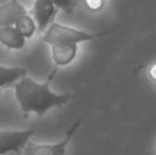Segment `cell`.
I'll use <instances>...</instances> for the list:
<instances>
[{
	"label": "cell",
	"mask_w": 156,
	"mask_h": 155,
	"mask_svg": "<svg viewBox=\"0 0 156 155\" xmlns=\"http://www.w3.org/2000/svg\"><path fill=\"white\" fill-rule=\"evenodd\" d=\"M87 9L93 12L102 10V8L105 4V0H84Z\"/></svg>",
	"instance_id": "12"
},
{
	"label": "cell",
	"mask_w": 156,
	"mask_h": 155,
	"mask_svg": "<svg viewBox=\"0 0 156 155\" xmlns=\"http://www.w3.org/2000/svg\"><path fill=\"white\" fill-rule=\"evenodd\" d=\"M148 72H149V77L151 78V80L154 81V82L156 83V63L151 65L150 68H149V70H148Z\"/></svg>",
	"instance_id": "13"
},
{
	"label": "cell",
	"mask_w": 156,
	"mask_h": 155,
	"mask_svg": "<svg viewBox=\"0 0 156 155\" xmlns=\"http://www.w3.org/2000/svg\"><path fill=\"white\" fill-rule=\"evenodd\" d=\"M105 34H106L105 31L90 33V32L68 27L56 21H52L49 27L43 32L41 41L49 46L55 45V44H76L79 45L80 43L93 41Z\"/></svg>",
	"instance_id": "2"
},
{
	"label": "cell",
	"mask_w": 156,
	"mask_h": 155,
	"mask_svg": "<svg viewBox=\"0 0 156 155\" xmlns=\"http://www.w3.org/2000/svg\"><path fill=\"white\" fill-rule=\"evenodd\" d=\"M81 125V120L78 119L71 124L62 140L54 143H36L31 140L27 143L21 155H65L68 145L76 135Z\"/></svg>",
	"instance_id": "4"
},
{
	"label": "cell",
	"mask_w": 156,
	"mask_h": 155,
	"mask_svg": "<svg viewBox=\"0 0 156 155\" xmlns=\"http://www.w3.org/2000/svg\"><path fill=\"white\" fill-rule=\"evenodd\" d=\"M28 75L27 68L21 66H4L0 64V88L13 86Z\"/></svg>",
	"instance_id": "9"
},
{
	"label": "cell",
	"mask_w": 156,
	"mask_h": 155,
	"mask_svg": "<svg viewBox=\"0 0 156 155\" xmlns=\"http://www.w3.org/2000/svg\"><path fill=\"white\" fill-rule=\"evenodd\" d=\"M51 58L54 66L60 68L71 64L78 54L76 44H55L51 45Z\"/></svg>",
	"instance_id": "6"
},
{
	"label": "cell",
	"mask_w": 156,
	"mask_h": 155,
	"mask_svg": "<svg viewBox=\"0 0 156 155\" xmlns=\"http://www.w3.org/2000/svg\"><path fill=\"white\" fill-rule=\"evenodd\" d=\"M50 1L53 2L58 10H62L67 14L73 13L76 4V0H50Z\"/></svg>",
	"instance_id": "11"
},
{
	"label": "cell",
	"mask_w": 156,
	"mask_h": 155,
	"mask_svg": "<svg viewBox=\"0 0 156 155\" xmlns=\"http://www.w3.org/2000/svg\"><path fill=\"white\" fill-rule=\"evenodd\" d=\"M27 39L14 26L0 27V44L9 50H20L26 46Z\"/></svg>",
	"instance_id": "8"
},
{
	"label": "cell",
	"mask_w": 156,
	"mask_h": 155,
	"mask_svg": "<svg viewBox=\"0 0 156 155\" xmlns=\"http://www.w3.org/2000/svg\"><path fill=\"white\" fill-rule=\"evenodd\" d=\"M1 91H2V89H1V88H0V93H1Z\"/></svg>",
	"instance_id": "14"
},
{
	"label": "cell",
	"mask_w": 156,
	"mask_h": 155,
	"mask_svg": "<svg viewBox=\"0 0 156 155\" xmlns=\"http://www.w3.org/2000/svg\"><path fill=\"white\" fill-rule=\"evenodd\" d=\"M14 27L18 30L19 33H20L26 39H29V38L33 37L35 32L37 31L35 21L33 20L32 16L29 14V13H27V14L19 17L18 20H17L16 23L14 25Z\"/></svg>",
	"instance_id": "10"
},
{
	"label": "cell",
	"mask_w": 156,
	"mask_h": 155,
	"mask_svg": "<svg viewBox=\"0 0 156 155\" xmlns=\"http://www.w3.org/2000/svg\"><path fill=\"white\" fill-rule=\"evenodd\" d=\"M28 11L18 0H8L0 4V27L14 26Z\"/></svg>",
	"instance_id": "7"
},
{
	"label": "cell",
	"mask_w": 156,
	"mask_h": 155,
	"mask_svg": "<svg viewBox=\"0 0 156 155\" xmlns=\"http://www.w3.org/2000/svg\"><path fill=\"white\" fill-rule=\"evenodd\" d=\"M58 9L50 0H35L31 10V16L35 21L37 31L43 33L49 25L54 21Z\"/></svg>",
	"instance_id": "5"
},
{
	"label": "cell",
	"mask_w": 156,
	"mask_h": 155,
	"mask_svg": "<svg viewBox=\"0 0 156 155\" xmlns=\"http://www.w3.org/2000/svg\"><path fill=\"white\" fill-rule=\"evenodd\" d=\"M35 133V129L0 130V155H21Z\"/></svg>",
	"instance_id": "3"
},
{
	"label": "cell",
	"mask_w": 156,
	"mask_h": 155,
	"mask_svg": "<svg viewBox=\"0 0 156 155\" xmlns=\"http://www.w3.org/2000/svg\"><path fill=\"white\" fill-rule=\"evenodd\" d=\"M58 70V67L53 66L51 72L44 82H37L26 76L12 86L15 99L25 116L35 114L43 117L50 110L62 107L74 98L72 93H58L51 89L50 84Z\"/></svg>",
	"instance_id": "1"
}]
</instances>
